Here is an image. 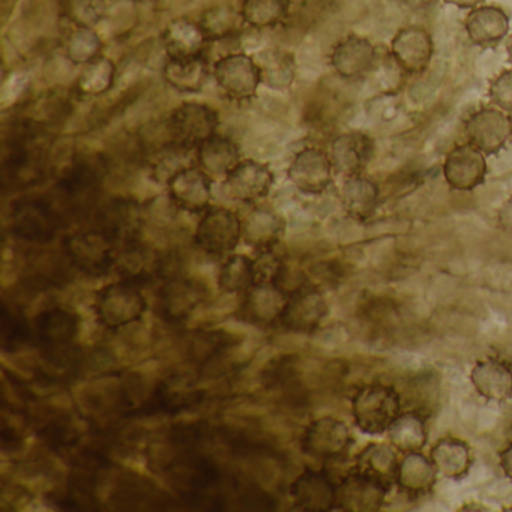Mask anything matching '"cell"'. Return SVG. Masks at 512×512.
Returning <instances> with one entry per match:
<instances>
[{
  "mask_svg": "<svg viewBox=\"0 0 512 512\" xmlns=\"http://www.w3.org/2000/svg\"><path fill=\"white\" fill-rule=\"evenodd\" d=\"M386 434H388L389 443L403 454L422 451L427 445V425L418 413H400L389 425Z\"/></svg>",
  "mask_w": 512,
  "mask_h": 512,
  "instance_id": "cell-35",
  "label": "cell"
},
{
  "mask_svg": "<svg viewBox=\"0 0 512 512\" xmlns=\"http://www.w3.org/2000/svg\"><path fill=\"white\" fill-rule=\"evenodd\" d=\"M142 221V208L136 200L115 199L98 212L97 229L103 230L115 242L130 244L137 241Z\"/></svg>",
  "mask_w": 512,
  "mask_h": 512,
  "instance_id": "cell-21",
  "label": "cell"
},
{
  "mask_svg": "<svg viewBox=\"0 0 512 512\" xmlns=\"http://www.w3.org/2000/svg\"><path fill=\"white\" fill-rule=\"evenodd\" d=\"M470 382L485 400L503 403L512 398V368L500 359H479L470 370Z\"/></svg>",
  "mask_w": 512,
  "mask_h": 512,
  "instance_id": "cell-25",
  "label": "cell"
},
{
  "mask_svg": "<svg viewBox=\"0 0 512 512\" xmlns=\"http://www.w3.org/2000/svg\"><path fill=\"white\" fill-rule=\"evenodd\" d=\"M173 205L188 214H203L211 208L212 178L199 166H187L167 181Z\"/></svg>",
  "mask_w": 512,
  "mask_h": 512,
  "instance_id": "cell-14",
  "label": "cell"
},
{
  "mask_svg": "<svg viewBox=\"0 0 512 512\" xmlns=\"http://www.w3.org/2000/svg\"><path fill=\"white\" fill-rule=\"evenodd\" d=\"M104 44L94 28H76L65 44V55L71 64L85 67L103 56Z\"/></svg>",
  "mask_w": 512,
  "mask_h": 512,
  "instance_id": "cell-40",
  "label": "cell"
},
{
  "mask_svg": "<svg viewBox=\"0 0 512 512\" xmlns=\"http://www.w3.org/2000/svg\"><path fill=\"white\" fill-rule=\"evenodd\" d=\"M239 22H242L241 13L229 5H215L202 14L199 25L209 43H212L232 37L238 31Z\"/></svg>",
  "mask_w": 512,
  "mask_h": 512,
  "instance_id": "cell-41",
  "label": "cell"
},
{
  "mask_svg": "<svg viewBox=\"0 0 512 512\" xmlns=\"http://www.w3.org/2000/svg\"><path fill=\"white\" fill-rule=\"evenodd\" d=\"M334 173L328 152L308 146L293 158L287 170V178L301 193L319 196L332 184Z\"/></svg>",
  "mask_w": 512,
  "mask_h": 512,
  "instance_id": "cell-9",
  "label": "cell"
},
{
  "mask_svg": "<svg viewBox=\"0 0 512 512\" xmlns=\"http://www.w3.org/2000/svg\"><path fill=\"white\" fill-rule=\"evenodd\" d=\"M196 158L206 175L226 178L241 163V151L235 140L217 133L196 149Z\"/></svg>",
  "mask_w": 512,
  "mask_h": 512,
  "instance_id": "cell-28",
  "label": "cell"
},
{
  "mask_svg": "<svg viewBox=\"0 0 512 512\" xmlns=\"http://www.w3.org/2000/svg\"><path fill=\"white\" fill-rule=\"evenodd\" d=\"M430 458L439 475L452 481L463 479L472 469V449L457 437L437 440L431 448Z\"/></svg>",
  "mask_w": 512,
  "mask_h": 512,
  "instance_id": "cell-30",
  "label": "cell"
},
{
  "mask_svg": "<svg viewBox=\"0 0 512 512\" xmlns=\"http://www.w3.org/2000/svg\"><path fill=\"white\" fill-rule=\"evenodd\" d=\"M209 68L205 56L193 59H167L163 79L181 94H199L208 82Z\"/></svg>",
  "mask_w": 512,
  "mask_h": 512,
  "instance_id": "cell-32",
  "label": "cell"
},
{
  "mask_svg": "<svg viewBox=\"0 0 512 512\" xmlns=\"http://www.w3.org/2000/svg\"><path fill=\"white\" fill-rule=\"evenodd\" d=\"M397 449L386 443H371L362 449L356 460V469L391 488L397 481Z\"/></svg>",
  "mask_w": 512,
  "mask_h": 512,
  "instance_id": "cell-33",
  "label": "cell"
},
{
  "mask_svg": "<svg viewBox=\"0 0 512 512\" xmlns=\"http://www.w3.org/2000/svg\"><path fill=\"white\" fill-rule=\"evenodd\" d=\"M290 0H242L241 17L253 29L277 28L289 16Z\"/></svg>",
  "mask_w": 512,
  "mask_h": 512,
  "instance_id": "cell-38",
  "label": "cell"
},
{
  "mask_svg": "<svg viewBox=\"0 0 512 512\" xmlns=\"http://www.w3.org/2000/svg\"><path fill=\"white\" fill-rule=\"evenodd\" d=\"M194 241L209 256H230L242 241V220L230 209L211 206L197 224Z\"/></svg>",
  "mask_w": 512,
  "mask_h": 512,
  "instance_id": "cell-5",
  "label": "cell"
},
{
  "mask_svg": "<svg viewBox=\"0 0 512 512\" xmlns=\"http://www.w3.org/2000/svg\"><path fill=\"white\" fill-rule=\"evenodd\" d=\"M446 5L451 7L460 8V10H473V8L481 7L484 5L485 0H443Z\"/></svg>",
  "mask_w": 512,
  "mask_h": 512,
  "instance_id": "cell-47",
  "label": "cell"
},
{
  "mask_svg": "<svg viewBox=\"0 0 512 512\" xmlns=\"http://www.w3.org/2000/svg\"><path fill=\"white\" fill-rule=\"evenodd\" d=\"M329 64L341 79H362L376 67L377 50L368 38L349 35L335 44Z\"/></svg>",
  "mask_w": 512,
  "mask_h": 512,
  "instance_id": "cell-16",
  "label": "cell"
},
{
  "mask_svg": "<svg viewBox=\"0 0 512 512\" xmlns=\"http://www.w3.org/2000/svg\"><path fill=\"white\" fill-rule=\"evenodd\" d=\"M341 206L353 220L365 221L376 211L379 187L364 175L344 178L340 190Z\"/></svg>",
  "mask_w": 512,
  "mask_h": 512,
  "instance_id": "cell-31",
  "label": "cell"
},
{
  "mask_svg": "<svg viewBox=\"0 0 512 512\" xmlns=\"http://www.w3.org/2000/svg\"><path fill=\"white\" fill-rule=\"evenodd\" d=\"M506 52H508V59L512 65V35L508 38V41H506Z\"/></svg>",
  "mask_w": 512,
  "mask_h": 512,
  "instance_id": "cell-50",
  "label": "cell"
},
{
  "mask_svg": "<svg viewBox=\"0 0 512 512\" xmlns=\"http://www.w3.org/2000/svg\"><path fill=\"white\" fill-rule=\"evenodd\" d=\"M115 271L122 281L143 286L152 283L164 271V259L157 250L139 241L124 244L116 256Z\"/></svg>",
  "mask_w": 512,
  "mask_h": 512,
  "instance_id": "cell-19",
  "label": "cell"
},
{
  "mask_svg": "<svg viewBox=\"0 0 512 512\" xmlns=\"http://www.w3.org/2000/svg\"><path fill=\"white\" fill-rule=\"evenodd\" d=\"M206 299V286L188 277L170 278L158 293V314L166 322L181 323Z\"/></svg>",
  "mask_w": 512,
  "mask_h": 512,
  "instance_id": "cell-15",
  "label": "cell"
},
{
  "mask_svg": "<svg viewBox=\"0 0 512 512\" xmlns=\"http://www.w3.org/2000/svg\"><path fill=\"white\" fill-rule=\"evenodd\" d=\"M286 263L274 250L259 251V256L254 259V268H256L257 283H272L280 274L281 269Z\"/></svg>",
  "mask_w": 512,
  "mask_h": 512,
  "instance_id": "cell-44",
  "label": "cell"
},
{
  "mask_svg": "<svg viewBox=\"0 0 512 512\" xmlns=\"http://www.w3.org/2000/svg\"><path fill=\"white\" fill-rule=\"evenodd\" d=\"M286 230V220L271 208L257 206L242 220V241L257 251L274 250Z\"/></svg>",
  "mask_w": 512,
  "mask_h": 512,
  "instance_id": "cell-26",
  "label": "cell"
},
{
  "mask_svg": "<svg viewBox=\"0 0 512 512\" xmlns=\"http://www.w3.org/2000/svg\"><path fill=\"white\" fill-rule=\"evenodd\" d=\"M467 143L484 155H496L512 137V119L497 107L476 110L464 124Z\"/></svg>",
  "mask_w": 512,
  "mask_h": 512,
  "instance_id": "cell-7",
  "label": "cell"
},
{
  "mask_svg": "<svg viewBox=\"0 0 512 512\" xmlns=\"http://www.w3.org/2000/svg\"><path fill=\"white\" fill-rule=\"evenodd\" d=\"M256 268L254 259L244 254H230L226 257L218 274V287L221 292L236 295L247 293L251 287L256 286Z\"/></svg>",
  "mask_w": 512,
  "mask_h": 512,
  "instance_id": "cell-36",
  "label": "cell"
},
{
  "mask_svg": "<svg viewBox=\"0 0 512 512\" xmlns=\"http://www.w3.org/2000/svg\"><path fill=\"white\" fill-rule=\"evenodd\" d=\"M208 38L199 22L188 19L173 20L163 34L167 59H193L205 56Z\"/></svg>",
  "mask_w": 512,
  "mask_h": 512,
  "instance_id": "cell-27",
  "label": "cell"
},
{
  "mask_svg": "<svg viewBox=\"0 0 512 512\" xmlns=\"http://www.w3.org/2000/svg\"><path fill=\"white\" fill-rule=\"evenodd\" d=\"M401 413L400 394L385 383H371L356 392L352 415L356 427L368 436H380Z\"/></svg>",
  "mask_w": 512,
  "mask_h": 512,
  "instance_id": "cell-1",
  "label": "cell"
},
{
  "mask_svg": "<svg viewBox=\"0 0 512 512\" xmlns=\"http://www.w3.org/2000/svg\"><path fill=\"white\" fill-rule=\"evenodd\" d=\"M220 116L208 104L184 103L173 110L167 119L170 143L179 148H199L206 140L218 133Z\"/></svg>",
  "mask_w": 512,
  "mask_h": 512,
  "instance_id": "cell-4",
  "label": "cell"
},
{
  "mask_svg": "<svg viewBox=\"0 0 512 512\" xmlns=\"http://www.w3.org/2000/svg\"><path fill=\"white\" fill-rule=\"evenodd\" d=\"M287 295L272 283H257L245 293L241 319L254 326H271L280 322Z\"/></svg>",
  "mask_w": 512,
  "mask_h": 512,
  "instance_id": "cell-23",
  "label": "cell"
},
{
  "mask_svg": "<svg viewBox=\"0 0 512 512\" xmlns=\"http://www.w3.org/2000/svg\"><path fill=\"white\" fill-rule=\"evenodd\" d=\"M79 329V316L64 308H53L35 317V338L47 350L67 349L76 340Z\"/></svg>",
  "mask_w": 512,
  "mask_h": 512,
  "instance_id": "cell-24",
  "label": "cell"
},
{
  "mask_svg": "<svg viewBox=\"0 0 512 512\" xmlns=\"http://www.w3.org/2000/svg\"><path fill=\"white\" fill-rule=\"evenodd\" d=\"M437 472L430 457H425L421 451L404 454L398 463L397 481L395 484L404 493L412 496H425L431 493L437 484Z\"/></svg>",
  "mask_w": 512,
  "mask_h": 512,
  "instance_id": "cell-29",
  "label": "cell"
},
{
  "mask_svg": "<svg viewBox=\"0 0 512 512\" xmlns=\"http://www.w3.org/2000/svg\"><path fill=\"white\" fill-rule=\"evenodd\" d=\"M214 79L221 91L236 101H250L262 85V71L253 56L247 53H230L214 65Z\"/></svg>",
  "mask_w": 512,
  "mask_h": 512,
  "instance_id": "cell-6",
  "label": "cell"
},
{
  "mask_svg": "<svg viewBox=\"0 0 512 512\" xmlns=\"http://www.w3.org/2000/svg\"><path fill=\"white\" fill-rule=\"evenodd\" d=\"M106 14V0H68L67 16L76 28L95 29Z\"/></svg>",
  "mask_w": 512,
  "mask_h": 512,
  "instance_id": "cell-42",
  "label": "cell"
},
{
  "mask_svg": "<svg viewBox=\"0 0 512 512\" xmlns=\"http://www.w3.org/2000/svg\"><path fill=\"white\" fill-rule=\"evenodd\" d=\"M487 155L470 143L454 146L446 154L442 173L446 184L455 191H473L481 187L487 178Z\"/></svg>",
  "mask_w": 512,
  "mask_h": 512,
  "instance_id": "cell-11",
  "label": "cell"
},
{
  "mask_svg": "<svg viewBox=\"0 0 512 512\" xmlns=\"http://www.w3.org/2000/svg\"><path fill=\"white\" fill-rule=\"evenodd\" d=\"M499 464L503 475H505L509 481H512V443H509L503 451H500Z\"/></svg>",
  "mask_w": 512,
  "mask_h": 512,
  "instance_id": "cell-46",
  "label": "cell"
},
{
  "mask_svg": "<svg viewBox=\"0 0 512 512\" xmlns=\"http://www.w3.org/2000/svg\"><path fill=\"white\" fill-rule=\"evenodd\" d=\"M116 82V65L112 59L101 56L83 67L77 80V91L83 97H101L113 88Z\"/></svg>",
  "mask_w": 512,
  "mask_h": 512,
  "instance_id": "cell-39",
  "label": "cell"
},
{
  "mask_svg": "<svg viewBox=\"0 0 512 512\" xmlns=\"http://www.w3.org/2000/svg\"><path fill=\"white\" fill-rule=\"evenodd\" d=\"M388 490L382 482L355 470L337 484V509L349 512L379 511Z\"/></svg>",
  "mask_w": 512,
  "mask_h": 512,
  "instance_id": "cell-17",
  "label": "cell"
},
{
  "mask_svg": "<svg viewBox=\"0 0 512 512\" xmlns=\"http://www.w3.org/2000/svg\"><path fill=\"white\" fill-rule=\"evenodd\" d=\"M389 55L404 74L419 76L428 70L433 61V38L421 26H407L392 38Z\"/></svg>",
  "mask_w": 512,
  "mask_h": 512,
  "instance_id": "cell-12",
  "label": "cell"
},
{
  "mask_svg": "<svg viewBox=\"0 0 512 512\" xmlns=\"http://www.w3.org/2000/svg\"><path fill=\"white\" fill-rule=\"evenodd\" d=\"M146 310L148 301L142 290L127 281L109 284L95 298V317L107 329H121L140 322Z\"/></svg>",
  "mask_w": 512,
  "mask_h": 512,
  "instance_id": "cell-2",
  "label": "cell"
},
{
  "mask_svg": "<svg viewBox=\"0 0 512 512\" xmlns=\"http://www.w3.org/2000/svg\"><path fill=\"white\" fill-rule=\"evenodd\" d=\"M289 494L302 511L337 509V484L325 470L305 469L290 485Z\"/></svg>",
  "mask_w": 512,
  "mask_h": 512,
  "instance_id": "cell-18",
  "label": "cell"
},
{
  "mask_svg": "<svg viewBox=\"0 0 512 512\" xmlns=\"http://www.w3.org/2000/svg\"><path fill=\"white\" fill-rule=\"evenodd\" d=\"M481 503H466L460 511H488L487 506H479Z\"/></svg>",
  "mask_w": 512,
  "mask_h": 512,
  "instance_id": "cell-49",
  "label": "cell"
},
{
  "mask_svg": "<svg viewBox=\"0 0 512 512\" xmlns=\"http://www.w3.org/2000/svg\"><path fill=\"white\" fill-rule=\"evenodd\" d=\"M329 305L320 290L304 286L287 296L280 323L295 334H311L328 316Z\"/></svg>",
  "mask_w": 512,
  "mask_h": 512,
  "instance_id": "cell-10",
  "label": "cell"
},
{
  "mask_svg": "<svg viewBox=\"0 0 512 512\" xmlns=\"http://www.w3.org/2000/svg\"><path fill=\"white\" fill-rule=\"evenodd\" d=\"M488 98L494 107L512 116V68L502 71L496 79L491 80Z\"/></svg>",
  "mask_w": 512,
  "mask_h": 512,
  "instance_id": "cell-43",
  "label": "cell"
},
{
  "mask_svg": "<svg viewBox=\"0 0 512 512\" xmlns=\"http://www.w3.org/2000/svg\"><path fill=\"white\" fill-rule=\"evenodd\" d=\"M373 152V140L367 134L352 131L335 137L328 154L334 172L344 178H350L362 175L373 158Z\"/></svg>",
  "mask_w": 512,
  "mask_h": 512,
  "instance_id": "cell-20",
  "label": "cell"
},
{
  "mask_svg": "<svg viewBox=\"0 0 512 512\" xmlns=\"http://www.w3.org/2000/svg\"><path fill=\"white\" fill-rule=\"evenodd\" d=\"M64 251L74 268L89 277H104L115 269L118 250L115 241L100 229L83 230L65 236Z\"/></svg>",
  "mask_w": 512,
  "mask_h": 512,
  "instance_id": "cell-3",
  "label": "cell"
},
{
  "mask_svg": "<svg viewBox=\"0 0 512 512\" xmlns=\"http://www.w3.org/2000/svg\"><path fill=\"white\" fill-rule=\"evenodd\" d=\"M14 233L29 241H49L56 233V215L38 203H28L14 215Z\"/></svg>",
  "mask_w": 512,
  "mask_h": 512,
  "instance_id": "cell-34",
  "label": "cell"
},
{
  "mask_svg": "<svg viewBox=\"0 0 512 512\" xmlns=\"http://www.w3.org/2000/svg\"><path fill=\"white\" fill-rule=\"evenodd\" d=\"M509 17L502 8L494 5H481L473 8L464 20L467 38L470 43L482 49L496 47L509 35Z\"/></svg>",
  "mask_w": 512,
  "mask_h": 512,
  "instance_id": "cell-22",
  "label": "cell"
},
{
  "mask_svg": "<svg viewBox=\"0 0 512 512\" xmlns=\"http://www.w3.org/2000/svg\"><path fill=\"white\" fill-rule=\"evenodd\" d=\"M271 167L256 160H241V163L224 178V193L235 202L254 205L265 199L274 187Z\"/></svg>",
  "mask_w": 512,
  "mask_h": 512,
  "instance_id": "cell-13",
  "label": "cell"
},
{
  "mask_svg": "<svg viewBox=\"0 0 512 512\" xmlns=\"http://www.w3.org/2000/svg\"><path fill=\"white\" fill-rule=\"evenodd\" d=\"M352 442V431L343 421L323 416L305 428L301 448L308 457L328 461L346 454Z\"/></svg>",
  "mask_w": 512,
  "mask_h": 512,
  "instance_id": "cell-8",
  "label": "cell"
},
{
  "mask_svg": "<svg viewBox=\"0 0 512 512\" xmlns=\"http://www.w3.org/2000/svg\"><path fill=\"white\" fill-rule=\"evenodd\" d=\"M400 2L410 10H424L433 5L436 0H400Z\"/></svg>",
  "mask_w": 512,
  "mask_h": 512,
  "instance_id": "cell-48",
  "label": "cell"
},
{
  "mask_svg": "<svg viewBox=\"0 0 512 512\" xmlns=\"http://www.w3.org/2000/svg\"><path fill=\"white\" fill-rule=\"evenodd\" d=\"M260 71H262V85L272 91H287L292 88L296 77L295 59L283 50H268L260 55Z\"/></svg>",
  "mask_w": 512,
  "mask_h": 512,
  "instance_id": "cell-37",
  "label": "cell"
},
{
  "mask_svg": "<svg viewBox=\"0 0 512 512\" xmlns=\"http://www.w3.org/2000/svg\"><path fill=\"white\" fill-rule=\"evenodd\" d=\"M497 223H499L500 229L512 233V196L500 206L499 212H497Z\"/></svg>",
  "mask_w": 512,
  "mask_h": 512,
  "instance_id": "cell-45",
  "label": "cell"
}]
</instances>
